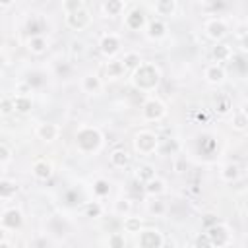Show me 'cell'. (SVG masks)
Segmentation results:
<instances>
[{"label": "cell", "instance_id": "6da1fadb", "mask_svg": "<svg viewBox=\"0 0 248 248\" xmlns=\"http://www.w3.org/2000/svg\"><path fill=\"white\" fill-rule=\"evenodd\" d=\"M103 145V134L97 126H79L78 132H76V147L79 153L83 155H91V153H97Z\"/></svg>", "mask_w": 248, "mask_h": 248}, {"label": "cell", "instance_id": "7a4b0ae2", "mask_svg": "<svg viewBox=\"0 0 248 248\" xmlns=\"http://www.w3.org/2000/svg\"><path fill=\"white\" fill-rule=\"evenodd\" d=\"M161 81V72L151 62H141L136 70H132V83L140 91H153Z\"/></svg>", "mask_w": 248, "mask_h": 248}, {"label": "cell", "instance_id": "3957f363", "mask_svg": "<svg viewBox=\"0 0 248 248\" xmlns=\"http://www.w3.org/2000/svg\"><path fill=\"white\" fill-rule=\"evenodd\" d=\"M134 149L140 153V155H151L157 151V145H159V136L151 130H140L136 132L134 136Z\"/></svg>", "mask_w": 248, "mask_h": 248}, {"label": "cell", "instance_id": "277c9868", "mask_svg": "<svg viewBox=\"0 0 248 248\" xmlns=\"http://www.w3.org/2000/svg\"><path fill=\"white\" fill-rule=\"evenodd\" d=\"M141 114H143V118L149 120V122L161 120V118L167 114V105H165L161 99H157V97H149V99H145L143 105H141Z\"/></svg>", "mask_w": 248, "mask_h": 248}, {"label": "cell", "instance_id": "5b68a950", "mask_svg": "<svg viewBox=\"0 0 248 248\" xmlns=\"http://www.w3.org/2000/svg\"><path fill=\"white\" fill-rule=\"evenodd\" d=\"M64 21H66V25H68L70 29H74V31H83V29L89 27V23H91V14H89L87 8H78V10H74V12H66Z\"/></svg>", "mask_w": 248, "mask_h": 248}, {"label": "cell", "instance_id": "8992f818", "mask_svg": "<svg viewBox=\"0 0 248 248\" xmlns=\"http://www.w3.org/2000/svg\"><path fill=\"white\" fill-rule=\"evenodd\" d=\"M165 244V238L161 234L159 229H153V227H147V229H140L138 232V246L140 248H161Z\"/></svg>", "mask_w": 248, "mask_h": 248}, {"label": "cell", "instance_id": "52a82bcc", "mask_svg": "<svg viewBox=\"0 0 248 248\" xmlns=\"http://www.w3.org/2000/svg\"><path fill=\"white\" fill-rule=\"evenodd\" d=\"M207 236H209L211 246H227V244H231V229L227 225H223V223H215L213 227H209Z\"/></svg>", "mask_w": 248, "mask_h": 248}, {"label": "cell", "instance_id": "ba28073f", "mask_svg": "<svg viewBox=\"0 0 248 248\" xmlns=\"http://www.w3.org/2000/svg\"><path fill=\"white\" fill-rule=\"evenodd\" d=\"M227 33H229V25H227L225 19H221V17L209 19V21L205 23V35H207L211 41H215V43L223 41V39L227 37Z\"/></svg>", "mask_w": 248, "mask_h": 248}, {"label": "cell", "instance_id": "9c48e42d", "mask_svg": "<svg viewBox=\"0 0 248 248\" xmlns=\"http://www.w3.org/2000/svg\"><path fill=\"white\" fill-rule=\"evenodd\" d=\"M99 48H101V52H103L107 58L116 56L118 50H120V37H118L116 33H107V35H103L101 41H99Z\"/></svg>", "mask_w": 248, "mask_h": 248}, {"label": "cell", "instance_id": "30bf717a", "mask_svg": "<svg viewBox=\"0 0 248 248\" xmlns=\"http://www.w3.org/2000/svg\"><path fill=\"white\" fill-rule=\"evenodd\" d=\"M0 223H2L8 231H10V229H19V227L23 225V215H21V211H19V209L10 207V209H6V211L2 213Z\"/></svg>", "mask_w": 248, "mask_h": 248}, {"label": "cell", "instance_id": "8fae6325", "mask_svg": "<svg viewBox=\"0 0 248 248\" xmlns=\"http://www.w3.org/2000/svg\"><path fill=\"white\" fill-rule=\"evenodd\" d=\"M203 78H205L207 83H211V85H219V83L225 81L227 74H225V68H223L221 64L215 62V64H211V66H207V68L203 70Z\"/></svg>", "mask_w": 248, "mask_h": 248}, {"label": "cell", "instance_id": "7c38bea8", "mask_svg": "<svg viewBox=\"0 0 248 248\" xmlns=\"http://www.w3.org/2000/svg\"><path fill=\"white\" fill-rule=\"evenodd\" d=\"M35 134H37V138L43 140V141H54V140L60 136V128H58L56 124H52V122H43V124L37 126Z\"/></svg>", "mask_w": 248, "mask_h": 248}, {"label": "cell", "instance_id": "4fadbf2b", "mask_svg": "<svg viewBox=\"0 0 248 248\" xmlns=\"http://www.w3.org/2000/svg\"><path fill=\"white\" fill-rule=\"evenodd\" d=\"M31 172L37 180H48L52 176V163L46 159H37L31 167Z\"/></svg>", "mask_w": 248, "mask_h": 248}, {"label": "cell", "instance_id": "5bb4252c", "mask_svg": "<svg viewBox=\"0 0 248 248\" xmlns=\"http://www.w3.org/2000/svg\"><path fill=\"white\" fill-rule=\"evenodd\" d=\"M101 89H103V81H101V78L97 74H85L81 78V91L83 93L93 95V93H99Z\"/></svg>", "mask_w": 248, "mask_h": 248}, {"label": "cell", "instance_id": "9a60e30c", "mask_svg": "<svg viewBox=\"0 0 248 248\" xmlns=\"http://www.w3.org/2000/svg\"><path fill=\"white\" fill-rule=\"evenodd\" d=\"M145 23H147V21H145V16H143L141 10H132V12H128L126 17H124V25H126L128 29H132V31H140Z\"/></svg>", "mask_w": 248, "mask_h": 248}, {"label": "cell", "instance_id": "2e32d148", "mask_svg": "<svg viewBox=\"0 0 248 248\" xmlns=\"http://www.w3.org/2000/svg\"><path fill=\"white\" fill-rule=\"evenodd\" d=\"M108 163H110L114 169H124V167H128V163H130V153H128L126 149H122V147L112 149V151L108 153Z\"/></svg>", "mask_w": 248, "mask_h": 248}, {"label": "cell", "instance_id": "e0dca14e", "mask_svg": "<svg viewBox=\"0 0 248 248\" xmlns=\"http://www.w3.org/2000/svg\"><path fill=\"white\" fill-rule=\"evenodd\" d=\"M143 190H145V194H147V196L157 198V196H161V194H165V192H167V182H165L163 178H159V176H153L151 180H147V182H145Z\"/></svg>", "mask_w": 248, "mask_h": 248}, {"label": "cell", "instance_id": "ac0fdd59", "mask_svg": "<svg viewBox=\"0 0 248 248\" xmlns=\"http://www.w3.org/2000/svg\"><path fill=\"white\" fill-rule=\"evenodd\" d=\"M145 27H147V35L151 39H163L167 35V25L161 19H151L145 23Z\"/></svg>", "mask_w": 248, "mask_h": 248}, {"label": "cell", "instance_id": "d6986e66", "mask_svg": "<svg viewBox=\"0 0 248 248\" xmlns=\"http://www.w3.org/2000/svg\"><path fill=\"white\" fill-rule=\"evenodd\" d=\"M12 101H14V110L16 112H21V114H27L31 110V107H33L31 97L25 95V93H17L16 97H12Z\"/></svg>", "mask_w": 248, "mask_h": 248}, {"label": "cell", "instance_id": "ffe728a7", "mask_svg": "<svg viewBox=\"0 0 248 248\" xmlns=\"http://www.w3.org/2000/svg\"><path fill=\"white\" fill-rule=\"evenodd\" d=\"M219 176H221V180H225V182H236L238 176H240V167H238V163H227V165H223Z\"/></svg>", "mask_w": 248, "mask_h": 248}, {"label": "cell", "instance_id": "44dd1931", "mask_svg": "<svg viewBox=\"0 0 248 248\" xmlns=\"http://www.w3.org/2000/svg\"><path fill=\"white\" fill-rule=\"evenodd\" d=\"M211 56H213V60H215L217 64H221V62H225V60H229V58L232 56V50H231V46H229L227 43H221V41H219V43L213 46Z\"/></svg>", "mask_w": 248, "mask_h": 248}, {"label": "cell", "instance_id": "7402d4cb", "mask_svg": "<svg viewBox=\"0 0 248 248\" xmlns=\"http://www.w3.org/2000/svg\"><path fill=\"white\" fill-rule=\"evenodd\" d=\"M105 72H107V78H110V79H118V78L124 76L126 68H124L122 60H110V62H107Z\"/></svg>", "mask_w": 248, "mask_h": 248}, {"label": "cell", "instance_id": "603a6c76", "mask_svg": "<svg viewBox=\"0 0 248 248\" xmlns=\"http://www.w3.org/2000/svg\"><path fill=\"white\" fill-rule=\"evenodd\" d=\"M122 227H124V232H130V234H138V232H140V229L143 227V221H141V217L124 215Z\"/></svg>", "mask_w": 248, "mask_h": 248}, {"label": "cell", "instance_id": "cb8c5ba5", "mask_svg": "<svg viewBox=\"0 0 248 248\" xmlns=\"http://www.w3.org/2000/svg\"><path fill=\"white\" fill-rule=\"evenodd\" d=\"M155 12H157V16L170 17L176 12V0H157L155 2Z\"/></svg>", "mask_w": 248, "mask_h": 248}, {"label": "cell", "instance_id": "d4e9b609", "mask_svg": "<svg viewBox=\"0 0 248 248\" xmlns=\"http://www.w3.org/2000/svg\"><path fill=\"white\" fill-rule=\"evenodd\" d=\"M153 176H155V169H153L151 165L143 163V165H138V167H136V180H138V182L145 184V182L151 180Z\"/></svg>", "mask_w": 248, "mask_h": 248}, {"label": "cell", "instance_id": "484cf974", "mask_svg": "<svg viewBox=\"0 0 248 248\" xmlns=\"http://www.w3.org/2000/svg\"><path fill=\"white\" fill-rule=\"evenodd\" d=\"M29 50L33 54H43L46 50V39L43 35H31L29 37Z\"/></svg>", "mask_w": 248, "mask_h": 248}, {"label": "cell", "instance_id": "4316f807", "mask_svg": "<svg viewBox=\"0 0 248 248\" xmlns=\"http://www.w3.org/2000/svg\"><path fill=\"white\" fill-rule=\"evenodd\" d=\"M103 10H105L107 16L116 17V16H120V14L124 12V2H122V0H107V2L103 4Z\"/></svg>", "mask_w": 248, "mask_h": 248}, {"label": "cell", "instance_id": "83f0119b", "mask_svg": "<svg viewBox=\"0 0 248 248\" xmlns=\"http://www.w3.org/2000/svg\"><path fill=\"white\" fill-rule=\"evenodd\" d=\"M143 60H141V56L138 54V52H134V50H130V52H126L124 54V58H122V64H124V68H126V72L130 70H136L140 64H141Z\"/></svg>", "mask_w": 248, "mask_h": 248}, {"label": "cell", "instance_id": "f1b7e54d", "mask_svg": "<svg viewBox=\"0 0 248 248\" xmlns=\"http://www.w3.org/2000/svg\"><path fill=\"white\" fill-rule=\"evenodd\" d=\"M232 128L234 130H238V132H244L246 130V126H248V116H246V110L244 108H240V110H236L234 114H232Z\"/></svg>", "mask_w": 248, "mask_h": 248}, {"label": "cell", "instance_id": "f546056e", "mask_svg": "<svg viewBox=\"0 0 248 248\" xmlns=\"http://www.w3.org/2000/svg\"><path fill=\"white\" fill-rule=\"evenodd\" d=\"M157 151H159L161 155H169V151H170V155H174V153L178 151V143H176V140H165V141H159Z\"/></svg>", "mask_w": 248, "mask_h": 248}, {"label": "cell", "instance_id": "4dcf8cb0", "mask_svg": "<svg viewBox=\"0 0 248 248\" xmlns=\"http://www.w3.org/2000/svg\"><path fill=\"white\" fill-rule=\"evenodd\" d=\"M130 209H132L130 200H118V202H114V213H118V215H122V217L128 215Z\"/></svg>", "mask_w": 248, "mask_h": 248}, {"label": "cell", "instance_id": "1f68e13d", "mask_svg": "<svg viewBox=\"0 0 248 248\" xmlns=\"http://www.w3.org/2000/svg\"><path fill=\"white\" fill-rule=\"evenodd\" d=\"M108 190H110V188H108V182H107L105 178H99V180L93 184V192H95L97 196H101V198H103V196H108Z\"/></svg>", "mask_w": 248, "mask_h": 248}, {"label": "cell", "instance_id": "d6a6232c", "mask_svg": "<svg viewBox=\"0 0 248 248\" xmlns=\"http://www.w3.org/2000/svg\"><path fill=\"white\" fill-rule=\"evenodd\" d=\"M101 213H103V207H101L99 202H89L85 205V215L87 217H101Z\"/></svg>", "mask_w": 248, "mask_h": 248}, {"label": "cell", "instance_id": "836d02e7", "mask_svg": "<svg viewBox=\"0 0 248 248\" xmlns=\"http://www.w3.org/2000/svg\"><path fill=\"white\" fill-rule=\"evenodd\" d=\"M147 211H149L151 215H163V213H165V203L159 202V200H153V202L147 203Z\"/></svg>", "mask_w": 248, "mask_h": 248}, {"label": "cell", "instance_id": "e575fe53", "mask_svg": "<svg viewBox=\"0 0 248 248\" xmlns=\"http://www.w3.org/2000/svg\"><path fill=\"white\" fill-rule=\"evenodd\" d=\"M107 244H108V246H112V248H122V246L126 244V240H124V234H120V232H112V234L108 236Z\"/></svg>", "mask_w": 248, "mask_h": 248}, {"label": "cell", "instance_id": "d590c367", "mask_svg": "<svg viewBox=\"0 0 248 248\" xmlns=\"http://www.w3.org/2000/svg\"><path fill=\"white\" fill-rule=\"evenodd\" d=\"M14 112V101L12 97H2L0 99V114H12Z\"/></svg>", "mask_w": 248, "mask_h": 248}, {"label": "cell", "instance_id": "8d00e7d4", "mask_svg": "<svg viewBox=\"0 0 248 248\" xmlns=\"http://www.w3.org/2000/svg\"><path fill=\"white\" fill-rule=\"evenodd\" d=\"M12 161V149L6 143H0V165H6Z\"/></svg>", "mask_w": 248, "mask_h": 248}, {"label": "cell", "instance_id": "74e56055", "mask_svg": "<svg viewBox=\"0 0 248 248\" xmlns=\"http://www.w3.org/2000/svg\"><path fill=\"white\" fill-rule=\"evenodd\" d=\"M78 8H83L81 0H64V12H74Z\"/></svg>", "mask_w": 248, "mask_h": 248}, {"label": "cell", "instance_id": "f35d334b", "mask_svg": "<svg viewBox=\"0 0 248 248\" xmlns=\"http://www.w3.org/2000/svg\"><path fill=\"white\" fill-rule=\"evenodd\" d=\"M14 190H16V186L14 184H10V182H0V196H10V194H14Z\"/></svg>", "mask_w": 248, "mask_h": 248}, {"label": "cell", "instance_id": "ab89813d", "mask_svg": "<svg viewBox=\"0 0 248 248\" xmlns=\"http://www.w3.org/2000/svg\"><path fill=\"white\" fill-rule=\"evenodd\" d=\"M229 110H231V103H229V99H221V101L217 103V112L225 114V112H229Z\"/></svg>", "mask_w": 248, "mask_h": 248}, {"label": "cell", "instance_id": "60d3db41", "mask_svg": "<svg viewBox=\"0 0 248 248\" xmlns=\"http://www.w3.org/2000/svg\"><path fill=\"white\" fill-rule=\"evenodd\" d=\"M6 240H8V229L0 223V244H6Z\"/></svg>", "mask_w": 248, "mask_h": 248}, {"label": "cell", "instance_id": "b9f144b4", "mask_svg": "<svg viewBox=\"0 0 248 248\" xmlns=\"http://www.w3.org/2000/svg\"><path fill=\"white\" fill-rule=\"evenodd\" d=\"M198 244H205V246H211V242H209V236H207V232H205V236H200V238H198Z\"/></svg>", "mask_w": 248, "mask_h": 248}, {"label": "cell", "instance_id": "7bdbcfd3", "mask_svg": "<svg viewBox=\"0 0 248 248\" xmlns=\"http://www.w3.org/2000/svg\"><path fill=\"white\" fill-rule=\"evenodd\" d=\"M0 4L2 6H10V4H14V0H0Z\"/></svg>", "mask_w": 248, "mask_h": 248}, {"label": "cell", "instance_id": "ee69618b", "mask_svg": "<svg viewBox=\"0 0 248 248\" xmlns=\"http://www.w3.org/2000/svg\"><path fill=\"white\" fill-rule=\"evenodd\" d=\"M200 2H203V4H209V2H213V0H200Z\"/></svg>", "mask_w": 248, "mask_h": 248}]
</instances>
